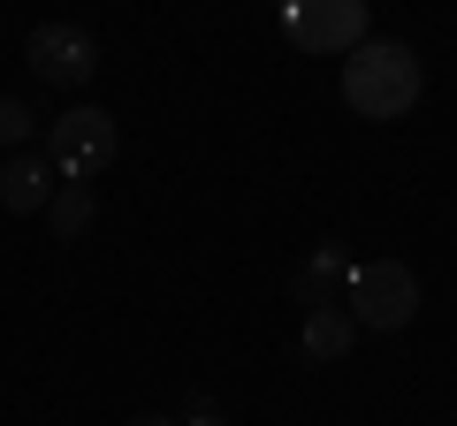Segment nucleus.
<instances>
[{"label": "nucleus", "mask_w": 457, "mask_h": 426, "mask_svg": "<svg viewBox=\"0 0 457 426\" xmlns=\"http://www.w3.org/2000/svg\"><path fill=\"white\" fill-rule=\"evenodd\" d=\"M343 107L366 122H396L420 107V53L404 38H366L343 53Z\"/></svg>", "instance_id": "nucleus-1"}, {"label": "nucleus", "mask_w": 457, "mask_h": 426, "mask_svg": "<svg viewBox=\"0 0 457 426\" xmlns=\"http://www.w3.org/2000/svg\"><path fill=\"white\" fill-rule=\"evenodd\" d=\"M336 305L351 312L359 335H396V328H411V312H420V274H411L404 259H366V266H351V282H343Z\"/></svg>", "instance_id": "nucleus-2"}, {"label": "nucleus", "mask_w": 457, "mask_h": 426, "mask_svg": "<svg viewBox=\"0 0 457 426\" xmlns=\"http://www.w3.org/2000/svg\"><path fill=\"white\" fill-rule=\"evenodd\" d=\"M114 152H122V130H114L107 107H69V115L46 122V168L62 183H92L114 168Z\"/></svg>", "instance_id": "nucleus-3"}, {"label": "nucleus", "mask_w": 457, "mask_h": 426, "mask_svg": "<svg viewBox=\"0 0 457 426\" xmlns=\"http://www.w3.org/2000/svg\"><path fill=\"white\" fill-rule=\"evenodd\" d=\"M23 61H31L38 84L84 92V84H92V69H99V46H92V31H84V23H38L31 46H23Z\"/></svg>", "instance_id": "nucleus-4"}, {"label": "nucleus", "mask_w": 457, "mask_h": 426, "mask_svg": "<svg viewBox=\"0 0 457 426\" xmlns=\"http://www.w3.org/2000/svg\"><path fill=\"white\" fill-rule=\"evenodd\" d=\"M290 38L297 46H320V53H351L366 46V0H320V8H290Z\"/></svg>", "instance_id": "nucleus-5"}, {"label": "nucleus", "mask_w": 457, "mask_h": 426, "mask_svg": "<svg viewBox=\"0 0 457 426\" xmlns=\"http://www.w3.org/2000/svg\"><path fill=\"white\" fill-rule=\"evenodd\" d=\"M46 198H54L46 152H8V160H0V206L8 213H46Z\"/></svg>", "instance_id": "nucleus-6"}, {"label": "nucleus", "mask_w": 457, "mask_h": 426, "mask_svg": "<svg viewBox=\"0 0 457 426\" xmlns=\"http://www.w3.org/2000/svg\"><path fill=\"white\" fill-rule=\"evenodd\" d=\"M351 343H359V328H351V312H343V305L305 312V328H297V350H305L312 365H336V358H351Z\"/></svg>", "instance_id": "nucleus-7"}, {"label": "nucleus", "mask_w": 457, "mask_h": 426, "mask_svg": "<svg viewBox=\"0 0 457 426\" xmlns=\"http://www.w3.org/2000/svg\"><path fill=\"white\" fill-rule=\"evenodd\" d=\"M351 282V259H343V244H320L305 266H297V305L305 312H320V305H336V290Z\"/></svg>", "instance_id": "nucleus-8"}, {"label": "nucleus", "mask_w": 457, "mask_h": 426, "mask_svg": "<svg viewBox=\"0 0 457 426\" xmlns=\"http://www.w3.org/2000/svg\"><path fill=\"white\" fill-rule=\"evenodd\" d=\"M92 213H99L92 183H54V198H46V229H54V244H77V236L92 229Z\"/></svg>", "instance_id": "nucleus-9"}, {"label": "nucleus", "mask_w": 457, "mask_h": 426, "mask_svg": "<svg viewBox=\"0 0 457 426\" xmlns=\"http://www.w3.org/2000/svg\"><path fill=\"white\" fill-rule=\"evenodd\" d=\"M31 107H23V99H0V152H23V137H31Z\"/></svg>", "instance_id": "nucleus-10"}, {"label": "nucleus", "mask_w": 457, "mask_h": 426, "mask_svg": "<svg viewBox=\"0 0 457 426\" xmlns=\"http://www.w3.org/2000/svg\"><path fill=\"white\" fill-rule=\"evenodd\" d=\"M191 426H228V419H221V411L206 404V396H191Z\"/></svg>", "instance_id": "nucleus-11"}, {"label": "nucleus", "mask_w": 457, "mask_h": 426, "mask_svg": "<svg viewBox=\"0 0 457 426\" xmlns=\"http://www.w3.org/2000/svg\"><path fill=\"white\" fill-rule=\"evenodd\" d=\"M130 426H176V419H161V411H145V419H130Z\"/></svg>", "instance_id": "nucleus-12"}]
</instances>
